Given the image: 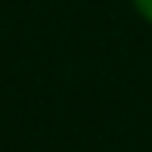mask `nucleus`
I'll return each mask as SVG.
<instances>
[{"instance_id":"nucleus-1","label":"nucleus","mask_w":152,"mask_h":152,"mask_svg":"<svg viewBox=\"0 0 152 152\" xmlns=\"http://www.w3.org/2000/svg\"><path fill=\"white\" fill-rule=\"evenodd\" d=\"M130 3H134L137 16H140L143 22H149V25H152V0H130Z\"/></svg>"}]
</instances>
